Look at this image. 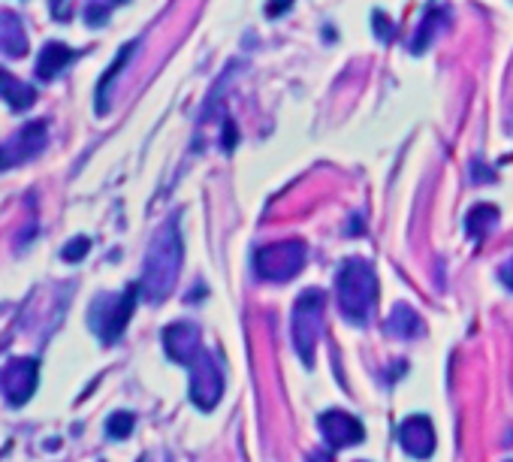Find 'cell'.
I'll use <instances>...</instances> for the list:
<instances>
[{
    "mask_svg": "<svg viewBox=\"0 0 513 462\" xmlns=\"http://www.w3.org/2000/svg\"><path fill=\"white\" fill-rule=\"evenodd\" d=\"M182 257H185V245H182V230H179V218H169L157 236L148 245L145 254V272H142V296L148 302H163L169 293H173L179 272H182Z\"/></svg>",
    "mask_w": 513,
    "mask_h": 462,
    "instance_id": "6da1fadb",
    "label": "cell"
},
{
    "mask_svg": "<svg viewBox=\"0 0 513 462\" xmlns=\"http://www.w3.org/2000/svg\"><path fill=\"white\" fill-rule=\"evenodd\" d=\"M335 296H338V312L345 315V321L366 327L378 305L375 266L363 257H348L335 275Z\"/></svg>",
    "mask_w": 513,
    "mask_h": 462,
    "instance_id": "7a4b0ae2",
    "label": "cell"
},
{
    "mask_svg": "<svg viewBox=\"0 0 513 462\" xmlns=\"http://www.w3.org/2000/svg\"><path fill=\"white\" fill-rule=\"evenodd\" d=\"M139 293H142V287L139 284H130L124 293H100L94 299L91 312H88V324L100 336V342L112 345V342L121 339L124 327L133 318V308H136Z\"/></svg>",
    "mask_w": 513,
    "mask_h": 462,
    "instance_id": "3957f363",
    "label": "cell"
},
{
    "mask_svg": "<svg viewBox=\"0 0 513 462\" xmlns=\"http://www.w3.org/2000/svg\"><path fill=\"white\" fill-rule=\"evenodd\" d=\"M323 290H305L296 305H293V315H290V333H293V348L302 357L305 366L314 363V348L320 342L323 333Z\"/></svg>",
    "mask_w": 513,
    "mask_h": 462,
    "instance_id": "277c9868",
    "label": "cell"
},
{
    "mask_svg": "<svg viewBox=\"0 0 513 462\" xmlns=\"http://www.w3.org/2000/svg\"><path fill=\"white\" fill-rule=\"evenodd\" d=\"M305 257L308 251L302 239H284V242H272L260 248L254 257V269L263 281H290L293 275L302 272Z\"/></svg>",
    "mask_w": 513,
    "mask_h": 462,
    "instance_id": "5b68a950",
    "label": "cell"
},
{
    "mask_svg": "<svg viewBox=\"0 0 513 462\" xmlns=\"http://www.w3.org/2000/svg\"><path fill=\"white\" fill-rule=\"evenodd\" d=\"M191 402L200 411H212L224 396V372L212 351H203L191 366Z\"/></svg>",
    "mask_w": 513,
    "mask_h": 462,
    "instance_id": "8992f818",
    "label": "cell"
},
{
    "mask_svg": "<svg viewBox=\"0 0 513 462\" xmlns=\"http://www.w3.org/2000/svg\"><path fill=\"white\" fill-rule=\"evenodd\" d=\"M43 142H46V124H43V121L25 124L10 142L0 145V173H4V170H13V167L25 164V161H31V158H37L40 148H43Z\"/></svg>",
    "mask_w": 513,
    "mask_h": 462,
    "instance_id": "52a82bcc",
    "label": "cell"
},
{
    "mask_svg": "<svg viewBox=\"0 0 513 462\" xmlns=\"http://www.w3.org/2000/svg\"><path fill=\"white\" fill-rule=\"evenodd\" d=\"M37 381H40V363L31 357H19L4 369V393L7 402L13 408L25 405L34 393H37Z\"/></svg>",
    "mask_w": 513,
    "mask_h": 462,
    "instance_id": "ba28073f",
    "label": "cell"
},
{
    "mask_svg": "<svg viewBox=\"0 0 513 462\" xmlns=\"http://www.w3.org/2000/svg\"><path fill=\"white\" fill-rule=\"evenodd\" d=\"M163 348H166L169 360H176V363H182V366H191V363L206 351L200 330H197L194 324H188V321L169 324V327L163 330Z\"/></svg>",
    "mask_w": 513,
    "mask_h": 462,
    "instance_id": "9c48e42d",
    "label": "cell"
},
{
    "mask_svg": "<svg viewBox=\"0 0 513 462\" xmlns=\"http://www.w3.org/2000/svg\"><path fill=\"white\" fill-rule=\"evenodd\" d=\"M317 426H320V432H323V438L329 441V447H351V444H360L363 438H366V429H363V423L354 417V414H348V411H338V408H332V411H323L320 417H317Z\"/></svg>",
    "mask_w": 513,
    "mask_h": 462,
    "instance_id": "30bf717a",
    "label": "cell"
},
{
    "mask_svg": "<svg viewBox=\"0 0 513 462\" xmlns=\"http://www.w3.org/2000/svg\"><path fill=\"white\" fill-rule=\"evenodd\" d=\"M399 441L402 447L417 456V459H426L435 453V429H432V420L423 417V414H414V417H405L402 426H399Z\"/></svg>",
    "mask_w": 513,
    "mask_h": 462,
    "instance_id": "8fae6325",
    "label": "cell"
},
{
    "mask_svg": "<svg viewBox=\"0 0 513 462\" xmlns=\"http://www.w3.org/2000/svg\"><path fill=\"white\" fill-rule=\"evenodd\" d=\"M76 58H79V52H76V49H70L67 43L49 40V43L40 49V58H37L34 73H37V79H40V82H52V79H55L58 73H64Z\"/></svg>",
    "mask_w": 513,
    "mask_h": 462,
    "instance_id": "7c38bea8",
    "label": "cell"
},
{
    "mask_svg": "<svg viewBox=\"0 0 513 462\" xmlns=\"http://www.w3.org/2000/svg\"><path fill=\"white\" fill-rule=\"evenodd\" d=\"M0 52L7 58L28 55V31H25L22 19L10 10H0Z\"/></svg>",
    "mask_w": 513,
    "mask_h": 462,
    "instance_id": "4fadbf2b",
    "label": "cell"
},
{
    "mask_svg": "<svg viewBox=\"0 0 513 462\" xmlns=\"http://www.w3.org/2000/svg\"><path fill=\"white\" fill-rule=\"evenodd\" d=\"M0 97H4L16 112H25L37 103V91L7 70H0Z\"/></svg>",
    "mask_w": 513,
    "mask_h": 462,
    "instance_id": "5bb4252c",
    "label": "cell"
},
{
    "mask_svg": "<svg viewBox=\"0 0 513 462\" xmlns=\"http://www.w3.org/2000/svg\"><path fill=\"white\" fill-rule=\"evenodd\" d=\"M384 330L396 339H417V336H423V321L414 315V308L396 305L387 318V324H384Z\"/></svg>",
    "mask_w": 513,
    "mask_h": 462,
    "instance_id": "9a60e30c",
    "label": "cell"
},
{
    "mask_svg": "<svg viewBox=\"0 0 513 462\" xmlns=\"http://www.w3.org/2000/svg\"><path fill=\"white\" fill-rule=\"evenodd\" d=\"M444 16H447V10L444 7H429L426 10V16H423V22H420V28H417V34L411 37V52L414 55H423L429 46H432V40L438 37V31H441V22H444Z\"/></svg>",
    "mask_w": 513,
    "mask_h": 462,
    "instance_id": "2e32d148",
    "label": "cell"
},
{
    "mask_svg": "<svg viewBox=\"0 0 513 462\" xmlns=\"http://www.w3.org/2000/svg\"><path fill=\"white\" fill-rule=\"evenodd\" d=\"M495 224H498V209H495V206H486V203L474 206V209L465 215V230H468V236H471L474 242H483V239L495 230Z\"/></svg>",
    "mask_w": 513,
    "mask_h": 462,
    "instance_id": "e0dca14e",
    "label": "cell"
},
{
    "mask_svg": "<svg viewBox=\"0 0 513 462\" xmlns=\"http://www.w3.org/2000/svg\"><path fill=\"white\" fill-rule=\"evenodd\" d=\"M133 52H136V43H127V46H124V49L118 52L115 64H112V67H109V70L103 73V79H100V85H97V112H100V115H103V112L109 109V103H106V94H109V82H112V79H115V76L121 73V67L127 64V58H130Z\"/></svg>",
    "mask_w": 513,
    "mask_h": 462,
    "instance_id": "ac0fdd59",
    "label": "cell"
},
{
    "mask_svg": "<svg viewBox=\"0 0 513 462\" xmlns=\"http://www.w3.org/2000/svg\"><path fill=\"white\" fill-rule=\"evenodd\" d=\"M127 4V0H85V25L88 28H103L112 16L115 7Z\"/></svg>",
    "mask_w": 513,
    "mask_h": 462,
    "instance_id": "d6986e66",
    "label": "cell"
},
{
    "mask_svg": "<svg viewBox=\"0 0 513 462\" xmlns=\"http://www.w3.org/2000/svg\"><path fill=\"white\" fill-rule=\"evenodd\" d=\"M133 423H136V420H133V414H130V411H118V414H112V417H109V423H106V426H109V435H112V438H127V435H130V429H133Z\"/></svg>",
    "mask_w": 513,
    "mask_h": 462,
    "instance_id": "ffe728a7",
    "label": "cell"
},
{
    "mask_svg": "<svg viewBox=\"0 0 513 462\" xmlns=\"http://www.w3.org/2000/svg\"><path fill=\"white\" fill-rule=\"evenodd\" d=\"M88 248H91V242H88V236H79V239H73L61 254H64V260H70V263H79L85 254H88Z\"/></svg>",
    "mask_w": 513,
    "mask_h": 462,
    "instance_id": "44dd1931",
    "label": "cell"
},
{
    "mask_svg": "<svg viewBox=\"0 0 513 462\" xmlns=\"http://www.w3.org/2000/svg\"><path fill=\"white\" fill-rule=\"evenodd\" d=\"M372 25H375V31H378V37H381V40H390V37L396 34L393 22H387V16H384V13H375Z\"/></svg>",
    "mask_w": 513,
    "mask_h": 462,
    "instance_id": "7402d4cb",
    "label": "cell"
},
{
    "mask_svg": "<svg viewBox=\"0 0 513 462\" xmlns=\"http://www.w3.org/2000/svg\"><path fill=\"white\" fill-rule=\"evenodd\" d=\"M55 22H67L70 19V0H49Z\"/></svg>",
    "mask_w": 513,
    "mask_h": 462,
    "instance_id": "603a6c76",
    "label": "cell"
},
{
    "mask_svg": "<svg viewBox=\"0 0 513 462\" xmlns=\"http://www.w3.org/2000/svg\"><path fill=\"white\" fill-rule=\"evenodd\" d=\"M498 275H501V281H504V284H507V287L513 290V257H510V260H507V263H504V266L498 269Z\"/></svg>",
    "mask_w": 513,
    "mask_h": 462,
    "instance_id": "cb8c5ba5",
    "label": "cell"
},
{
    "mask_svg": "<svg viewBox=\"0 0 513 462\" xmlns=\"http://www.w3.org/2000/svg\"><path fill=\"white\" fill-rule=\"evenodd\" d=\"M308 462H332V453H329V450H314V453L308 456Z\"/></svg>",
    "mask_w": 513,
    "mask_h": 462,
    "instance_id": "d4e9b609",
    "label": "cell"
}]
</instances>
